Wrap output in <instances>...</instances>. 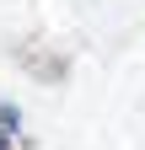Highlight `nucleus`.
<instances>
[{
	"label": "nucleus",
	"instance_id": "nucleus-2",
	"mask_svg": "<svg viewBox=\"0 0 145 150\" xmlns=\"http://www.w3.org/2000/svg\"><path fill=\"white\" fill-rule=\"evenodd\" d=\"M16 145H22V139H16L11 129H0V150H16Z\"/></svg>",
	"mask_w": 145,
	"mask_h": 150
},
{
	"label": "nucleus",
	"instance_id": "nucleus-1",
	"mask_svg": "<svg viewBox=\"0 0 145 150\" xmlns=\"http://www.w3.org/2000/svg\"><path fill=\"white\" fill-rule=\"evenodd\" d=\"M0 129H11V134L22 139V107L16 102H0Z\"/></svg>",
	"mask_w": 145,
	"mask_h": 150
}]
</instances>
